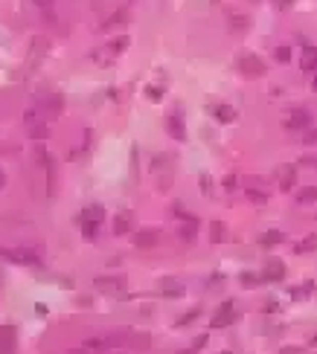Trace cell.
Masks as SVG:
<instances>
[{
    "instance_id": "6da1fadb",
    "label": "cell",
    "mask_w": 317,
    "mask_h": 354,
    "mask_svg": "<svg viewBox=\"0 0 317 354\" xmlns=\"http://www.w3.org/2000/svg\"><path fill=\"white\" fill-rule=\"evenodd\" d=\"M102 218H105V209H102L99 203H91V206H84L82 212H79V227H82L84 238H93V235H96V229H99Z\"/></svg>"
},
{
    "instance_id": "7a4b0ae2",
    "label": "cell",
    "mask_w": 317,
    "mask_h": 354,
    "mask_svg": "<svg viewBox=\"0 0 317 354\" xmlns=\"http://www.w3.org/2000/svg\"><path fill=\"white\" fill-rule=\"evenodd\" d=\"M0 354H18V328L12 322L0 325Z\"/></svg>"
},
{
    "instance_id": "3957f363",
    "label": "cell",
    "mask_w": 317,
    "mask_h": 354,
    "mask_svg": "<svg viewBox=\"0 0 317 354\" xmlns=\"http://www.w3.org/2000/svg\"><path fill=\"white\" fill-rule=\"evenodd\" d=\"M236 319V311H233V299H227V302H221V308L213 314V322L209 325L213 328H227L230 322Z\"/></svg>"
},
{
    "instance_id": "277c9868",
    "label": "cell",
    "mask_w": 317,
    "mask_h": 354,
    "mask_svg": "<svg viewBox=\"0 0 317 354\" xmlns=\"http://www.w3.org/2000/svg\"><path fill=\"white\" fill-rule=\"evenodd\" d=\"M308 125H311V113L308 110H291L285 116V128H291V131H303Z\"/></svg>"
},
{
    "instance_id": "5b68a950",
    "label": "cell",
    "mask_w": 317,
    "mask_h": 354,
    "mask_svg": "<svg viewBox=\"0 0 317 354\" xmlns=\"http://www.w3.org/2000/svg\"><path fill=\"white\" fill-rule=\"evenodd\" d=\"M0 258H6V262H15V264H35V262H38V258L29 253V250H6V247L0 250Z\"/></svg>"
},
{
    "instance_id": "8992f818",
    "label": "cell",
    "mask_w": 317,
    "mask_h": 354,
    "mask_svg": "<svg viewBox=\"0 0 317 354\" xmlns=\"http://www.w3.org/2000/svg\"><path fill=\"white\" fill-rule=\"evenodd\" d=\"M285 279V264L277 262V258H271V262L265 264L262 270V281H282Z\"/></svg>"
},
{
    "instance_id": "52a82bcc",
    "label": "cell",
    "mask_w": 317,
    "mask_h": 354,
    "mask_svg": "<svg viewBox=\"0 0 317 354\" xmlns=\"http://www.w3.org/2000/svg\"><path fill=\"white\" fill-rule=\"evenodd\" d=\"M119 337H93V340H84L82 348H88V351H108L111 345H117Z\"/></svg>"
},
{
    "instance_id": "ba28073f",
    "label": "cell",
    "mask_w": 317,
    "mask_h": 354,
    "mask_svg": "<svg viewBox=\"0 0 317 354\" xmlns=\"http://www.w3.org/2000/svg\"><path fill=\"white\" fill-rule=\"evenodd\" d=\"M96 288L105 293H119L122 288H125V279H117V276H99L96 279Z\"/></svg>"
},
{
    "instance_id": "9c48e42d",
    "label": "cell",
    "mask_w": 317,
    "mask_h": 354,
    "mask_svg": "<svg viewBox=\"0 0 317 354\" xmlns=\"http://www.w3.org/2000/svg\"><path fill=\"white\" fill-rule=\"evenodd\" d=\"M239 67H242V73H247V76H262L265 73V64L256 58V55H245L242 61H239Z\"/></svg>"
},
{
    "instance_id": "30bf717a",
    "label": "cell",
    "mask_w": 317,
    "mask_h": 354,
    "mask_svg": "<svg viewBox=\"0 0 317 354\" xmlns=\"http://www.w3.org/2000/svg\"><path fill=\"white\" fill-rule=\"evenodd\" d=\"M169 131H172V136L175 139H186V128H183V119H181V113H172L169 116Z\"/></svg>"
},
{
    "instance_id": "8fae6325",
    "label": "cell",
    "mask_w": 317,
    "mask_h": 354,
    "mask_svg": "<svg viewBox=\"0 0 317 354\" xmlns=\"http://www.w3.org/2000/svg\"><path fill=\"white\" fill-rule=\"evenodd\" d=\"M134 241H137V247H154L157 244V229H140L134 235Z\"/></svg>"
},
{
    "instance_id": "7c38bea8",
    "label": "cell",
    "mask_w": 317,
    "mask_h": 354,
    "mask_svg": "<svg viewBox=\"0 0 317 354\" xmlns=\"http://www.w3.org/2000/svg\"><path fill=\"white\" fill-rule=\"evenodd\" d=\"M160 293L178 299V296H183V285H178V281H172V279H163V281H160Z\"/></svg>"
},
{
    "instance_id": "4fadbf2b",
    "label": "cell",
    "mask_w": 317,
    "mask_h": 354,
    "mask_svg": "<svg viewBox=\"0 0 317 354\" xmlns=\"http://www.w3.org/2000/svg\"><path fill=\"white\" fill-rule=\"evenodd\" d=\"M314 70H317V50L306 46V53H303V73H314Z\"/></svg>"
},
{
    "instance_id": "5bb4252c",
    "label": "cell",
    "mask_w": 317,
    "mask_h": 354,
    "mask_svg": "<svg viewBox=\"0 0 317 354\" xmlns=\"http://www.w3.org/2000/svg\"><path fill=\"white\" fill-rule=\"evenodd\" d=\"M314 250H317V235H308V238H303L300 244H294V253H297V255L314 253Z\"/></svg>"
},
{
    "instance_id": "9a60e30c",
    "label": "cell",
    "mask_w": 317,
    "mask_h": 354,
    "mask_svg": "<svg viewBox=\"0 0 317 354\" xmlns=\"http://www.w3.org/2000/svg\"><path fill=\"white\" fill-rule=\"evenodd\" d=\"M128 229H131V215H128V212H122V215H117V218H114V232H117V235H125Z\"/></svg>"
},
{
    "instance_id": "2e32d148",
    "label": "cell",
    "mask_w": 317,
    "mask_h": 354,
    "mask_svg": "<svg viewBox=\"0 0 317 354\" xmlns=\"http://www.w3.org/2000/svg\"><path fill=\"white\" fill-rule=\"evenodd\" d=\"M213 113H216L218 122H233V119H236V110L230 108V105H216V108H213Z\"/></svg>"
},
{
    "instance_id": "e0dca14e",
    "label": "cell",
    "mask_w": 317,
    "mask_h": 354,
    "mask_svg": "<svg viewBox=\"0 0 317 354\" xmlns=\"http://www.w3.org/2000/svg\"><path fill=\"white\" fill-rule=\"evenodd\" d=\"M280 189L282 192L294 189V169H282L280 172Z\"/></svg>"
},
{
    "instance_id": "ac0fdd59",
    "label": "cell",
    "mask_w": 317,
    "mask_h": 354,
    "mask_svg": "<svg viewBox=\"0 0 317 354\" xmlns=\"http://www.w3.org/2000/svg\"><path fill=\"white\" fill-rule=\"evenodd\" d=\"M207 343H209V337H207V334H201V337H195V340H192L189 348H183V351H178V354H198Z\"/></svg>"
},
{
    "instance_id": "d6986e66",
    "label": "cell",
    "mask_w": 317,
    "mask_h": 354,
    "mask_svg": "<svg viewBox=\"0 0 317 354\" xmlns=\"http://www.w3.org/2000/svg\"><path fill=\"white\" fill-rule=\"evenodd\" d=\"M282 241V232H277V229H271V232H265L262 235V244L265 247H273V244H280Z\"/></svg>"
},
{
    "instance_id": "ffe728a7",
    "label": "cell",
    "mask_w": 317,
    "mask_h": 354,
    "mask_svg": "<svg viewBox=\"0 0 317 354\" xmlns=\"http://www.w3.org/2000/svg\"><path fill=\"white\" fill-rule=\"evenodd\" d=\"M297 200H300V203H314V200H317V189H303L297 195Z\"/></svg>"
},
{
    "instance_id": "44dd1931",
    "label": "cell",
    "mask_w": 317,
    "mask_h": 354,
    "mask_svg": "<svg viewBox=\"0 0 317 354\" xmlns=\"http://www.w3.org/2000/svg\"><path fill=\"white\" fill-rule=\"evenodd\" d=\"M227 238V227L224 224H213V241H224Z\"/></svg>"
},
{
    "instance_id": "7402d4cb",
    "label": "cell",
    "mask_w": 317,
    "mask_h": 354,
    "mask_svg": "<svg viewBox=\"0 0 317 354\" xmlns=\"http://www.w3.org/2000/svg\"><path fill=\"white\" fill-rule=\"evenodd\" d=\"M195 319H198V308H195V311H189V314H183V317L181 319H178V325H189V322H195Z\"/></svg>"
},
{
    "instance_id": "603a6c76",
    "label": "cell",
    "mask_w": 317,
    "mask_h": 354,
    "mask_svg": "<svg viewBox=\"0 0 317 354\" xmlns=\"http://www.w3.org/2000/svg\"><path fill=\"white\" fill-rule=\"evenodd\" d=\"M247 198L253 200V203H265V200H268V195H262V192H256V189H247Z\"/></svg>"
},
{
    "instance_id": "cb8c5ba5",
    "label": "cell",
    "mask_w": 317,
    "mask_h": 354,
    "mask_svg": "<svg viewBox=\"0 0 317 354\" xmlns=\"http://www.w3.org/2000/svg\"><path fill=\"white\" fill-rule=\"evenodd\" d=\"M256 281H259V276H253V273H245V276H242V285H245V288H253Z\"/></svg>"
},
{
    "instance_id": "d4e9b609",
    "label": "cell",
    "mask_w": 317,
    "mask_h": 354,
    "mask_svg": "<svg viewBox=\"0 0 317 354\" xmlns=\"http://www.w3.org/2000/svg\"><path fill=\"white\" fill-rule=\"evenodd\" d=\"M277 58H280V61H288V58H291L288 46H280V50H277Z\"/></svg>"
},
{
    "instance_id": "484cf974",
    "label": "cell",
    "mask_w": 317,
    "mask_h": 354,
    "mask_svg": "<svg viewBox=\"0 0 317 354\" xmlns=\"http://www.w3.org/2000/svg\"><path fill=\"white\" fill-rule=\"evenodd\" d=\"M306 143H308V146H317V128L306 134Z\"/></svg>"
},
{
    "instance_id": "4316f807",
    "label": "cell",
    "mask_w": 317,
    "mask_h": 354,
    "mask_svg": "<svg viewBox=\"0 0 317 354\" xmlns=\"http://www.w3.org/2000/svg\"><path fill=\"white\" fill-rule=\"evenodd\" d=\"M145 93H149V99H154V102L160 99V87H149Z\"/></svg>"
},
{
    "instance_id": "83f0119b",
    "label": "cell",
    "mask_w": 317,
    "mask_h": 354,
    "mask_svg": "<svg viewBox=\"0 0 317 354\" xmlns=\"http://www.w3.org/2000/svg\"><path fill=\"white\" fill-rule=\"evenodd\" d=\"M224 189H227V192H233V189H236V177H233V174H230V177L224 180Z\"/></svg>"
},
{
    "instance_id": "f1b7e54d",
    "label": "cell",
    "mask_w": 317,
    "mask_h": 354,
    "mask_svg": "<svg viewBox=\"0 0 317 354\" xmlns=\"http://www.w3.org/2000/svg\"><path fill=\"white\" fill-rule=\"evenodd\" d=\"M3 186H6V177H3V172H0V189H3Z\"/></svg>"
},
{
    "instance_id": "f546056e",
    "label": "cell",
    "mask_w": 317,
    "mask_h": 354,
    "mask_svg": "<svg viewBox=\"0 0 317 354\" xmlns=\"http://www.w3.org/2000/svg\"><path fill=\"white\" fill-rule=\"evenodd\" d=\"M314 87H317V76H314Z\"/></svg>"
},
{
    "instance_id": "4dcf8cb0",
    "label": "cell",
    "mask_w": 317,
    "mask_h": 354,
    "mask_svg": "<svg viewBox=\"0 0 317 354\" xmlns=\"http://www.w3.org/2000/svg\"><path fill=\"white\" fill-rule=\"evenodd\" d=\"M224 354H230V351H224Z\"/></svg>"
}]
</instances>
